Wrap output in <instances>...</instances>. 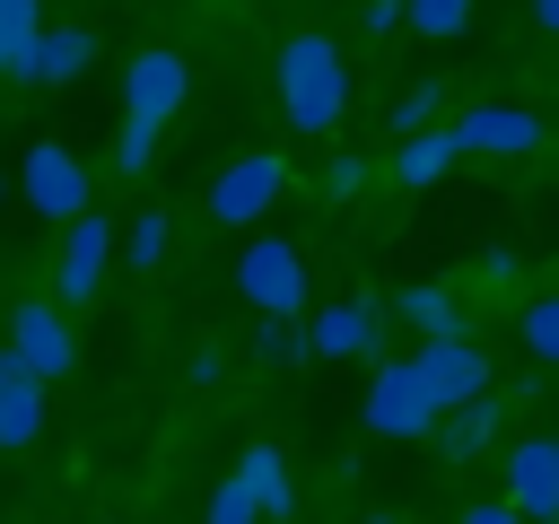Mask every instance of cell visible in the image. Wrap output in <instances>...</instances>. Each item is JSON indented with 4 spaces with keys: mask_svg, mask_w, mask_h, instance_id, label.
Listing matches in <instances>:
<instances>
[{
    "mask_svg": "<svg viewBox=\"0 0 559 524\" xmlns=\"http://www.w3.org/2000/svg\"><path fill=\"white\" fill-rule=\"evenodd\" d=\"M280 114H288V131H332L349 114V61H341L332 35L280 44Z\"/></svg>",
    "mask_w": 559,
    "mask_h": 524,
    "instance_id": "cell-1",
    "label": "cell"
},
{
    "mask_svg": "<svg viewBox=\"0 0 559 524\" xmlns=\"http://www.w3.org/2000/svg\"><path fill=\"white\" fill-rule=\"evenodd\" d=\"M236 288L262 306V323H297L306 314V262H297V245L288 236H253L245 262H236Z\"/></svg>",
    "mask_w": 559,
    "mask_h": 524,
    "instance_id": "cell-2",
    "label": "cell"
},
{
    "mask_svg": "<svg viewBox=\"0 0 559 524\" xmlns=\"http://www.w3.org/2000/svg\"><path fill=\"white\" fill-rule=\"evenodd\" d=\"M358 410H367V428H376V437H437V419H445V410L428 402V384H419V367H411V358H384Z\"/></svg>",
    "mask_w": 559,
    "mask_h": 524,
    "instance_id": "cell-3",
    "label": "cell"
},
{
    "mask_svg": "<svg viewBox=\"0 0 559 524\" xmlns=\"http://www.w3.org/2000/svg\"><path fill=\"white\" fill-rule=\"evenodd\" d=\"M17 192H26V210H44V218H61V227L87 218V166H79L61 140H35V148H26Z\"/></svg>",
    "mask_w": 559,
    "mask_h": 524,
    "instance_id": "cell-4",
    "label": "cell"
},
{
    "mask_svg": "<svg viewBox=\"0 0 559 524\" xmlns=\"http://www.w3.org/2000/svg\"><path fill=\"white\" fill-rule=\"evenodd\" d=\"M183 87H192V70H183V52H166V44H148L131 70H122V114L140 122V131H157L175 105H183Z\"/></svg>",
    "mask_w": 559,
    "mask_h": 524,
    "instance_id": "cell-5",
    "label": "cell"
},
{
    "mask_svg": "<svg viewBox=\"0 0 559 524\" xmlns=\"http://www.w3.org/2000/svg\"><path fill=\"white\" fill-rule=\"evenodd\" d=\"M411 367H419V384H428L437 410H463V402L489 393V358H480V341H419Z\"/></svg>",
    "mask_w": 559,
    "mask_h": 524,
    "instance_id": "cell-6",
    "label": "cell"
},
{
    "mask_svg": "<svg viewBox=\"0 0 559 524\" xmlns=\"http://www.w3.org/2000/svg\"><path fill=\"white\" fill-rule=\"evenodd\" d=\"M445 131H454V148H480V157H533L542 148V114L533 105H472Z\"/></svg>",
    "mask_w": 559,
    "mask_h": 524,
    "instance_id": "cell-7",
    "label": "cell"
},
{
    "mask_svg": "<svg viewBox=\"0 0 559 524\" xmlns=\"http://www.w3.org/2000/svg\"><path fill=\"white\" fill-rule=\"evenodd\" d=\"M280 183H288V166H280L271 148H253V157H236V166L210 183V218H227V227H253V218L280 201Z\"/></svg>",
    "mask_w": 559,
    "mask_h": 524,
    "instance_id": "cell-8",
    "label": "cell"
},
{
    "mask_svg": "<svg viewBox=\"0 0 559 524\" xmlns=\"http://www.w3.org/2000/svg\"><path fill=\"white\" fill-rule=\"evenodd\" d=\"M9 367H26L35 384L70 367V323H61V306H17V314H9Z\"/></svg>",
    "mask_w": 559,
    "mask_h": 524,
    "instance_id": "cell-9",
    "label": "cell"
},
{
    "mask_svg": "<svg viewBox=\"0 0 559 524\" xmlns=\"http://www.w3.org/2000/svg\"><path fill=\"white\" fill-rule=\"evenodd\" d=\"M507 507H515L524 524H550V515H559V454H550V437H524V445L507 454Z\"/></svg>",
    "mask_w": 559,
    "mask_h": 524,
    "instance_id": "cell-10",
    "label": "cell"
},
{
    "mask_svg": "<svg viewBox=\"0 0 559 524\" xmlns=\"http://www.w3.org/2000/svg\"><path fill=\"white\" fill-rule=\"evenodd\" d=\"M105 262H114V227L87 210L79 227H70V245H61V262H52V288L79 306V297H96V279H105Z\"/></svg>",
    "mask_w": 559,
    "mask_h": 524,
    "instance_id": "cell-11",
    "label": "cell"
},
{
    "mask_svg": "<svg viewBox=\"0 0 559 524\" xmlns=\"http://www.w3.org/2000/svg\"><path fill=\"white\" fill-rule=\"evenodd\" d=\"M376 306H323L314 323H306V349L314 358H358V349H376Z\"/></svg>",
    "mask_w": 559,
    "mask_h": 524,
    "instance_id": "cell-12",
    "label": "cell"
},
{
    "mask_svg": "<svg viewBox=\"0 0 559 524\" xmlns=\"http://www.w3.org/2000/svg\"><path fill=\"white\" fill-rule=\"evenodd\" d=\"M87 61H96V35H87V26H44L35 52L17 61V79H79Z\"/></svg>",
    "mask_w": 559,
    "mask_h": 524,
    "instance_id": "cell-13",
    "label": "cell"
},
{
    "mask_svg": "<svg viewBox=\"0 0 559 524\" xmlns=\"http://www.w3.org/2000/svg\"><path fill=\"white\" fill-rule=\"evenodd\" d=\"M35 428H44V384L0 349V445H35Z\"/></svg>",
    "mask_w": 559,
    "mask_h": 524,
    "instance_id": "cell-14",
    "label": "cell"
},
{
    "mask_svg": "<svg viewBox=\"0 0 559 524\" xmlns=\"http://www.w3.org/2000/svg\"><path fill=\"white\" fill-rule=\"evenodd\" d=\"M393 314H402V323H411L419 341H472L463 306H454L445 288H428V279H419V288H402V297H393Z\"/></svg>",
    "mask_w": 559,
    "mask_h": 524,
    "instance_id": "cell-15",
    "label": "cell"
},
{
    "mask_svg": "<svg viewBox=\"0 0 559 524\" xmlns=\"http://www.w3.org/2000/svg\"><path fill=\"white\" fill-rule=\"evenodd\" d=\"M498 393H480V402H463V410H445L437 419V445H445V463H472V454H489V437H498Z\"/></svg>",
    "mask_w": 559,
    "mask_h": 524,
    "instance_id": "cell-16",
    "label": "cell"
},
{
    "mask_svg": "<svg viewBox=\"0 0 559 524\" xmlns=\"http://www.w3.org/2000/svg\"><path fill=\"white\" fill-rule=\"evenodd\" d=\"M454 157H463V148H454V131H419V140H402V148H393V175H402V183H437Z\"/></svg>",
    "mask_w": 559,
    "mask_h": 524,
    "instance_id": "cell-17",
    "label": "cell"
},
{
    "mask_svg": "<svg viewBox=\"0 0 559 524\" xmlns=\"http://www.w3.org/2000/svg\"><path fill=\"white\" fill-rule=\"evenodd\" d=\"M236 472H245V489L262 498V515H288V498H297V489H288V463H280V445H245V463H236Z\"/></svg>",
    "mask_w": 559,
    "mask_h": 524,
    "instance_id": "cell-18",
    "label": "cell"
},
{
    "mask_svg": "<svg viewBox=\"0 0 559 524\" xmlns=\"http://www.w3.org/2000/svg\"><path fill=\"white\" fill-rule=\"evenodd\" d=\"M35 35H44V17H35L26 0H0V70H17V61L35 52Z\"/></svg>",
    "mask_w": 559,
    "mask_h": 524,
    "instance_id": "cell-19",
    "label": "cell"
},
{
    "mask_svg": "<svg viewBox=\"0 0 559 524\" xmlns=\"http://www.w3.org/2000/svg\"><path fill=\"white\" fill-rule=\"evenodd\" d=\"M437 105H445V96H437V79H419V87H402V96H393V131H402V140H419V131L437 122Z\"/></svg>",
    "mask_w": 559,
    "mask_h": 524,
    "instance_id": "cell-20",
    "label": "cell"
},
{
    "mask_svg": "<svg viewBox=\"0 0 559 524\" xmlns=\"http://www.w3.org/2000/svg\"><path fill=\"white\" fill-rule=\"evenodd\" d=\"M524 349H533L542 367H559V297H533V306H524Z\"/></svg>",
    "mask_w": 559,
    "mask_h": 524,
    "instance_id": "cell-21",
    "label": "cell"
},
{
    "mask_svg": "<svg viewBox=\"0 0 559 524\" xmlns=\"http://www.w3.org/2000/svg\"><path fill=\"white\" fill-rule=\"evenodd\" d=\"M210 524H262V498L245 489V472H227V480H218V498H210Z\"/></svg>",
    "mask_w": 559,
    "mask_h": 524,
    "instance_id": "cell-22",
    "label": "cell"
},
{
    "mask_svg": "<svg viewBox=\"0 0 559 524\" xmlns=\"http://www.w3.org/2000/svg\"><path fill=\"white\" fill-rule=\"evenodd\" d=\"M402 26H419V35H463L472 9H463V0H419V9H402Z\"/></svg>",
    "mask_w": 559,
    "mask_h": 524,
    "instance_id": "cell-23",
    "label": "cell"
},
{
    "mask_svg": "<svg viewBox=\"0 0 559 524\" xmlns=\"http://www.w3.org/2000/svg\"><path fill=\"white\" fill-rule=\"evenodd\" d=\"M253 349H262L271 367H288V358H306V323H262V332H253Z\"/></svg>",
    "mask_w": 559,
    "mask_h": 524,
    "instance_id": "cell-24",
    "label": "cell"
},
{
    "mask_svg": "<svg viewBox=\"0 0 559 524\" xmlns=\"http://www.w3.org/2000/svg\"><path fill=\"white\" fill-rule=\"evenodd\" d=\"M114 245H122L131 262H157V253H166V218H131V227H122Z\"/></svg>",
    "mask_w": 559,
    "mask_h": 524,
    "instance_id": "cell-25",
    "label": "cell"
},
{
    "mask_svg": "<svg viewBox=\"0 0 559 524\" xmlns=\"http://www.w3.org/2000/svg\"><path fill=\"white\" fill-rule=\"evenodd\" d=\"M114 157H122V166L140 175V166L157 157V131H140V122H122V140H114Z\"/></svg>",
    "mask_w": 559,
    "mask_h": 524,
    "instance_id": "cell-26",
    "label": "cell"
},
{
    "mask_svg": "<svg viewBox=\"0 0 559 524\" xmlns=\"http://www.w3.org/2000/svg\"><path fill=\"white\" fill-rule=\"evenodd\" d=\"M358 183H367V157H332L323 166V192H358Z\"/></svg>",
    "mask_w": 559,
    "mask_h": 524,
    "instance_id": "cell-27",
    "label": "cell"
},
{
    "mask_svg": "<svg viewBox=\"0 0 559 524\" xmlns=\"http://www.w3.org/2000/svg\"><path fill=\"white\" fill-rule=\"evenodd\" d=\"M480 279H489V288H507V279H515V253H507V245H489V253H480Z\"/></svg>",
    "mask_w": 559,
    "mask_h": 524,
    "instance_id": "cell-28",
    "label": "cell"
},
{
    "mask_svg": "<svg viewBox=\"0 0 559 524\" xmlns=\"http://www.w3.org/2000/svg\"><path fill=\"white\" fill-rule=\"evenodd\" d=\"M463 524H524V515H515L507 498H489V507H463Z\"/></svg>",
    "mask_w": 559,
    "mask_h": 524,
    "instance_id": "cell-29",
    "label": "cell"
},
{
    "mask_svg": "<svg viewBox=\"0 0 559 524\" xmlns=\"http://www.w3.org/2000/svg\"><path fill=\"white\" fill-rule=\"evenodd\" d=\"M533 26H550V35H559V0H542V9H533Z\"/></svg>",
    "mask_w": 559,
    "mask_h": 524,
    "instance_id": "cell-30",
    "label": "cell"
},
{
    "mask_svg": "<svg viewBox=\"0 0 559 524\" xmlns=\"http://www.w3.org/2000/svg\"><path fill=\"white\" fill-rule=\"evenodd\" d=\"M367 524H402V515H367Z\"/></svg>",
    "mask_w": 559,
    "mask_h": 524,
    "instance_id": "cell-31",
    "label": "cell"
},
{
    "mask_svg": "<svg viewBox=\"0 0 559 524\" xmlns=\"http://www.w3.org/2000/svg\"><path fill=\"white\" fill-rule=\"evenodd\" d=\"M550 454H559V437H550Z\"/></svg>",
    "mask_w": 559,
    "mask_h": 524,
    "instance_id": "cell-32",
    "label": "cell"
},
{
    "mask_svg": "<svg viewBox=\"0 0 559 524\" xmlns=\"http://www.w3.org/2000/svg\"><path fill=\"white\" fill-rule=\"evenodd\" d=\"M550 524H559V515H550Z\"/></svg>",
    "mask_w": 559,
    "mask_h": 524,
    "instance_id": "cell-33",
    "label": "cell"
}]
</instances>
